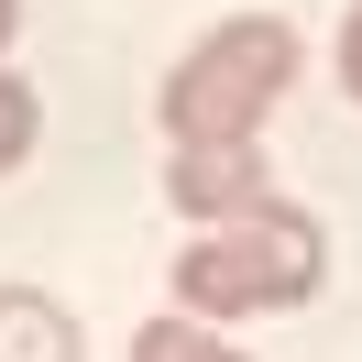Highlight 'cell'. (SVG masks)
<instances>
[{
  "instance_id": "cell-1",
  "label": "cell",
  "mask_w": 362,
  "mask_h": 362,
  "mask_svg": "<svg viewBox=\"0 0 362 362\" xmlns=\"http://www.w3.org/2000/svg\"><path fill=\"white\" fill-rule=\"evenodd\" d=\"M318 274H329V230L308 220V209H252V220H209L198 242L176 252V308L187 318H252V308H296V296H318Z\"/></svg>"
},
{
  "instance_id": "cell-2",
  "label": "cell",
  "mask_w": 362,
  "mask_h": 362,
  "mask_svg": "<svg viewBox=\"0 0 362 362\" xmlns=\"http://www.w3.org/2000/svg\"><path fill=\"white\" fill-rule=\"evenodd\" d=\"M286 88H296V33L274 23V11H242V23H220L209 45L176 55V77H165V132L176 143H252Z\"/></svg>"
},
{
  "instance_id": "cell-3",
  "label": "cell",
  "mask_w": 362,
  "mask_h": 362,
  "mask_svg": "<svg viewBox=\"0 0 362 362\" xmlns=\"http://www.w3.org/2000/svg\"><path fill=\"white\" fill-rule=\"evenodd\" d=\"M165 198L209 230V220H252V209H274V176H264V154H252V143H176Z\"/></svg>"
},
{
  "instance_id": "cell-4",
  "label": "cell",
  "mask_w": 362,
  "mask_h": 362,
  "mask_svg": "<svg viewBox=\"0 0 362 362\" xmlns=\"http://www.w3.org/2000/svg\"><path fill=\"white\" fill-rule=\"evenodd\" d=\"M0 362H88V340L45 286H0Z\"/></svg>"
},
{
  "instance_id": "cell-5",
  "label": "cell",
  "mask_w": 362,
  "mask_h": 362,
  "mask_svg": "<svg viewBox=\"0 0 362 362\" xmlns=\"http://www.w3.org/2000/svg\"><path fill=\"white\" fill-rule=\"evenodd\" d=\"M132 362H252V351H230L209 318L176 308V318H143V329H132Z\"/></svg>"
},
{
  "instance_id": "cell-6",
  "label": "cell",
  "mask_w": 362,
  "mask_h": 362,
  "mask_svg": "<svg viewBox=\"0 0 362 362\" xmlns=\"http://www.w3.org/2000/svg\"><path fill=\"white\" fill-rule=\"evenodd\" d=\"M23 143H33V88H23V77H0V176L23 165Z\"/></svg>"
},
{
  "instance_id": "cell-7",
  "label": "cell",
  "mask_w": 362,
  "mask_h": 362,
  "mask_svg": "<svg viewBox=\"0 0 362 362\" xmlns=\"http://www.w3.org/2000/svg\"><path fill=\"white\" fill-rule=\"evenodd\" d=\"M340 88L362 99V0H351V23H340Z\"/></svg>"
},
{
  "instance_id": "cell-8",
  "label": "cell",
  "mask_w": 362,
  "mask_h": 362,
  "mask_svg": "<svg viewBox=\"0 0 362 362\" xmlns=\"http://www.w3.org/2000/svg\"><path fill=\"white\" fill-rule=\"evenodd\" d=\"M11 33H23V0H0V45H11Z\"/></svg>"
}]
</instances>
